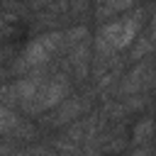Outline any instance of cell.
I'll return each mask as SVG.
<instances>
[{"label":"cell","instance_id":"obj_2","mask_svg":"<svg viewBox=\"0 0 156 156\" xmlns=\"http://www.w3.org/2000/svg\"><path fill=\"white\" fill-rule=\"evenodd\" d=\"M93 105V98L90 93H83V95H68L56 110H51L46 117H44V124L49 129H56V127H68L73 124L80 115H85Z\"/></svg>","mask_w":156,"mask_h":156},{"label":"cell","instance_id":"obj_9","mask_svg":"<svg viewBox=\"0 0 156 156\" xmlns=\"http://www.w3.org/2000/svg\"><path fill=\"white\" fill-rule=\"evenodd\" d=\"M68 7H71L76 15H78V12L83 15V12L88 10V0H68Z\"/></svg>","mask_w":156,"mask_h":156},{"label":"cell","instance_id":"obj_3","mask_svg":"<svg viewBox=\"0 0 156 156\" xmlns=\"http://www.w3.org/2000/svg\"><path fill=\"white\" fill-rule=\"evenodd\" d=\"M156 83V68L151 66V61H139L122 80V93L124 95H136L144 93L146 88H151Z\"/></svg>","mask_w":156,"mask_h":156},{"label":"cell","instance_id":"obj_8","mask_svg":"<svg viewBox=\"0 0 156 156\" xmlns=\"http://www.w3.org/2000/svg\"><path fill=\"white\" fill-rule=\"evenodd\" d=\"M146 51H154V49H151L149 37H141V39H139V46H134V49H132V58H144V56H146Z\"/></svg>","mask_w":156,"mask_h":156},{"label":"cell","instance_id":"obj_1","mask_svg":"<svg viewBox=\"0 0 156 156\" xmlns=\"http://www.w3.org/2000/svg\"><path fill=\"white\" fill-rule=\"evenodd\" d=\"M71 95V78L66 73H54L44 80V85L39 88V93L34 95L32 102H27L24 107H20L27 115H41V112H51L56 110L66 98Z\"/></svg>","mask_w":156,"mask_h":156},{"label":"cell","instance_id":"obj_6","mask_svg":"<svg viewBox=\"0 0 156 156\" xmlns=\"http://www.w3.org/2000/svg\"><path fill=\"white\" fill-rule=\"evenodd\" d=\"M22 122V117L12 110V107H5V105H0V134H10L17 124Z\"/></svg>","mask_w":156,"mask_h":156},{"label":"cell","instance_id":"obj_7","mask_svg":"<svg viewBox=\"0 0 156 156\" xmlns=\"http://www.w3.org/2000/svg\"><path fill=\"white\" fill-rule=\"evenodd\" d=\"M34 136H37V127H34L32 122H27V119H22V122L7 134V139H12V141H15V139H20V141H32Z\"/></svg>","mask_w":156,"mask_h":156},{"label":"cell","instance_id":"obj_12","mask_svg":"<svg viewBox=\"0 0 156 156\" xmlns=\"http://www.w3.org/2000/svg\"><path fill=\"white\" fill-rule=\"evenodd\" d=\"M151 27H156V12H154V20H151Z\"/></svg>","mask_w":156,"mask_h":156},{"label":"cell","instance_id":"obj_5","mask_svg":"<svg viewBox=\"0 0 156 156\" xmlns=\"http://www.w3.org/2000/svg\"><path fill=\"white\" fill-rule=\"evenodd\" d=\"M154 134H156V122H154V117L139 119V122L134 124V129H132V146H134V149H136V146H149V141L154 139Z\"/></svg>","mask_w":156,"mask_h":156},{"label":"cell","instance_id":"obj_4","mask_svg":"<svg viewBox=\"0 0 156 156\" xmlns=\"http://www.w3.org/2000/svg\"><path fill=\"white\" fill-rule=\"evenodd\" d=\"M134 7V0H95V17L102 22H110L115 15L127 12Z\"/></svg>","mask_w":156,"mask_h":156},{"label":"cell","instance_id":"obj_11","mask_svg":"<svg viewBox=\"0 0 156 156\" xmlns=\"http://www.w3.org/2000/svg\"><path fill=\"white\" fill-rule=\"evenodd\" d=\"M149 41H151V49L156 51V27H151V32H149Z\"/></svg>","mask_w":156,"mask_h":156},{"label":"cell","instance_id":"obj_10","mask_svg":"<svg viewBox=\"0 0 156 156\" xmlns=\"http://www.w3.org/2000/svg\"><path fill=\"white\" fill-rule=\"evenodd\" d=\"M129 156H154V151H151L149 146H136V149H134Z\"/></svg>","mask_w":156,"mask_h":156}]
</instances>
